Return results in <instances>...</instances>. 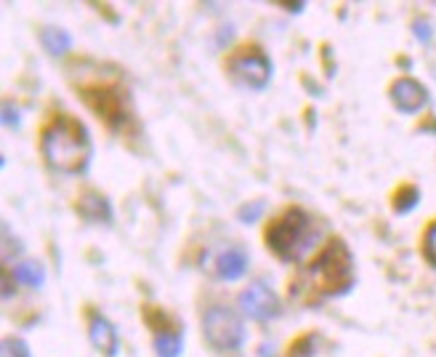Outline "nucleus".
I'll list each match as a JSON object with an SVG mask.
<instances>
[{
  "instance_id": "obj_9",
  "label": "nucleus",
  "mask_w": 436,
  "mask_h": 357,
  "mask_svg": "<svg viewBox=\"0 0 436 357\" xmlns=\"http://www.w3.org/2000/svg\"><path fill=\"white\" fill-rule=\"evenodd\" d=\"M88 339H91V344L96 346L101 355H107V357L117 355L120 339H117V331H115V325L109 323L104 314L91 312V317H88Z\"/></svg>"
},
{
  "instance_id": "obj_15",
  "label": "nucleus",
  "mask_w": 436,
  "mask_h": 357,
  "mask_svg": "<svg viewBox=\"0 0 436 357\" xmlns=\"http://www.w3.org/2000/svg\"><path fill=\"white\" fill-rule=\"evenodd\" d=\"M0 357H33V352H30V346H27L24 339L8 336V339H3V344H0Z\"/></svg>"
},
{
  "instance_id": "obj_17",
  "label": "nucleus",
  "mask_w": 436,
  "mask_h": 357,
  "mask_svg": "<svg viewBox=\"0 0 436 357\" xmlns=\"http://www.w3.org/2000/svg\"><path fill=\"white\" fill-rule=\"evenodd\" d=\"M423 251H425V259H428V261L436 267V222L431 224V227H428V232H425Z\"/></svg>"
},
{
  "instance_id": "obj_10",
  "label": "nucleus",
  "mask_w": 436,
  "mask_h": 357,
  "mask_svg": "<svg viewBox=\"0 0 436 357\" xmlns=\"http://www.w3.org/2000/svg\"><path fill=\"white\" fill-rule=\"evenodd\" d=\"M77 213L91 224L112 222V205H109V200L93 190H88L80 195V200H77Z\"/></svg>"
},
{
  "instance_id": "obj_16",
  "label": "nucleus",
  "mask_w": 436,
  "mask_h": 357,
  "mask_svg": "<svg viewBox=\"0 0 436 357\" xmlns=\"http://www.w3.org/2000/svg\"><path fill=\"white\" fill-rule=\"evenodd\" d=\"M261 213H263V203L258 200V203H245L240 211H237V216H240L242 224H253L261 219Z\"/></svg>"
},
{
  "instance_id": "obj_18",
  "label": "nucleus",
  "mask_w": 436,
  "mask_h": 357,
  "mask_svg": "<svg viewBox=\"0 0 436 357\" xmlns=\"http://www.w3.org/2000/svg\"><path fill=\"white\" fill-rule=\"evenodd\" d=\"M415 200H418V190H413V187H407V190L399 192V198H396V211L404 213L410 211L415 205Z\"/></svg>"
},
{
  "instance_id": "obj_3",
  "label": "nucleus",
  "mask_w": 436,
  "mask_h": 357,
  "mask_svg": "<svg viewBox=\"0 0 436 357\" xmlns=\"http://www.w3.org/2000/svg\"><path fill=\"white\" fill-rule=\"evenodd\" d=\"M319 240H322V224L316 222L311 213H306L304 208H287L266 230L269 251L287 264L304 261V256L314 251Z\"/></svg>"
},
{
  "instance_id": "obj_8",
  "label": "nucleus",
  "mask_w": 436,
  "mask_h": 357,
  "mask_svg": "<svg viewBox=\"0 0 436 357\" xmlns=\"http://www.w3.org/2000/svg\"><path fill=\"white\" fill-rule=\"evenodd\" d=\"M389 96H391L394 107H396V110H402V112H407V115L423 110V104L428 101L425 89L415 78H399L391 86Z\"/></svg>"
},
{
  "instance_id": "obj_11",
  "label": "nucleus",
  "mask_w": 436,
  "mask_h": 357,
  "mask_svg": "<svg viewBox=\"0 0 436 357\" xmlns=\"http://www.w3.org/2000/svg\"><path fill=\"white\" fill-rule=\"evenodd\" d=\"M245 272H248V254H245V248L231 246L216 259V275L221 280H229L231 283V280H240Z\"/></svg>"
},
{
  "instance_id": "obj_14",
  "label": "nucleus",
  "mask_w": 436,
  "mask_h": 357,
  "mask_svg": "<svg viewBox=\"0 0 436 357\" xmlns=\"http://www.w3.org/2000/svg\"><path fill=\"white\" fill-rule=\"evenodd\" d=\"M13 278H16V283H22V285L40 288L45 280L43 264H38V261H22V264L13 267Z\"/></svg>"
},
{
  "instance_id": "obj_12",
  "label": "nucleus",
  "mask_w": 436,
  "mask_h": 357,
  "mask_svg": "<svg viewBox=\"0 0 436 357\" xmlns=\"http://www.w3.org/2000/svg\"><path fill=\"white\" fill-rule=\"evenodd\" d=\"M152 346L157 357H178L184 352V336H181V328H168V331H157L152 339Z\"/></svg>"
},
{
  "instance_id": "obj_21",
  "label": "nucleus",
  "mask_w": 436,
  "mask_h": 357,
  "mask_svg": "<svg viewBox=\"0 0 436 357\" xmlns=\"http://www.w3.org/2000/svg\"><path fill=\"white\" fill-rule=\"evenodd\" d=\"M11 293H13L11 275H8V272H3V296H11Z\"/></svg>"
},
{
  "instance_id": "obj_20",
  "label": "nucleus",
  "mask_w": 436,
  "mask_h": 357,
  "mask_svg": "<svg viewBox=\"0 0 436 357\" xmlns=\"http://www.w3.org/2000/svg\"><path fill=\"white\" fill-rule=\"evenodd\" d=\"M415 35H418V40H431V27L425 22H415Z\"/></svg>"
},
{
  "instance_id": "obj_1",
  "label": "nucleus",
  "mask_w": 436,
  "mask_h": 357,
  "mask_svg": "<svg viewBox=\"0 0 436 357\" xmlns=\"http://www.w3.org/2000/svg\"><path fill=\"white\" fill-rule=\"evenodd\" d=\"M354 285V261L351 251L343 240H330L325 251L316 256L314 264L298 275L293 283V299H301L306 304L322 302L330 296H338Z\"/></svg>"
},
{
  "instance_id": "obj_22",
  "label": "nucleus",
  "mask_w": 436,
  "mask_h": 357,
  "mask_svg": "<svg viewBox=\"0 0 436 357\" xmlns=\"http://www.w3.org/2000/svg\"><path fill=\"white\" fill-rule=\"evenodd\" d=\"M280 6H285V8H290V11H293V13L304 11V3H295V6H293V3H280Z\"/></svg>"
},
{
  "instance_id": "obj_19",
  "label": "nucleus",
  "mask_w": 436,
  "mask_h": 357,
  "mask_svg": "<svg viewBox=\"0 0 436 357\" xmlns=\"http://www.w3.org/2000/svg\"><path fill=\"white\" fill-rule=\"evenodd\" d=\"M3 123L11 125V128H19V125H22V115L13 110L11 101H6V104H3Z\"/></svg>"
},
{
  "instance_id": "obj_5",
  "label": "nucleus",
  "mask_w": 436,
  "mask_h": 357,
  "mask_svg": "<svg viewBox=\"0 0 436 357\" xmlns=\"http://www.w3.org/2000/svg\"><path fill=\"white\" fill-rule=\"evenodd\" d=\"M202 336L218 352H237L245 344V325L229 307H210L202 314Z\"/></svg>"
},
{
  "instance_id": "obj_6",
  "label": "nucleus",
  "mask_w": 436,
  "mask_h": 357,
  "mask_svg": "<svg viewBox=\"0 0 436 357\" xmlns=\"http://www.w3.org/2000/svg\"><path fill=\"white\" fill-rule=\"evenodd\" d=\"M229 75L234 83H240L251 91H261L272 80V59L263 54L258 45H245L229 59Z\"/></svg>"
},
{
  "instance_id": "obj_4",
  "label": "nucleus",
  "mask_w": 436,
  "mask_h": 357,
  "mask_svg": "<svg viewBox=\"0 0 436 357\" xmlns=\"http://www.w3.org/2000/svg\"><path fill=\"white\" fill-rule=\"evenodd\" d=\"M80 94H83L80 99L86 101L88 107L96 112L109 128L122 131L133 120L128 91L122 89L120 83H115V80H96V83L80 86Z\"/></svg>"
},
{
  "instance_id": "obj_13",
  "label": "nucleus",
  "mask_w": 436,
  "mask_h": 357,
  "mask_svg": "<svg viewBox=\"0 0 436 357\" xmlns=\"http://www.w3.org/2000/svg\"><path fill=\"white\" fill-rule=\"evenodd\" d=\"M40 40H43V48L48 51L51 56H64L69 48H72V38H69V33H64V30H59V27H45L43 35H40Z\"/></svg>"
},
{
  "instance_id": "obj_7",
  "label": "nucleus",
  "mask_w": 436,
  "mask_h": 357,
  "mask_svg": "<svg viewBox=\"0 0 436 357\" xmlns=\"http://www.w3.org/2000/svg\"><path fill=\"white\" fill-rule=\"evenodd\" d=\"M240 310L245 317L263 323V320H272L274 314L280 312V302H277L274 290L258 280V283H251L240 293Z\"/></svg>"
},
{
  "instance_id": "obj_2",
  "label": "nucleus",
  "mask_w": 436,
  "mask_h": 357,
  "mask_svg": "<svg viewBox=\"0 0 436 357\" xmlns=\"http://www.w3.org/2000/svg\"><path fill=\"white\" fill-rule=\"evenodd\" d=\"M40 147H43V157L48 160V166L62 174H83L93 152L88 128L72 115H56L43 128Z\"/></svg>"
}]
</instances>
